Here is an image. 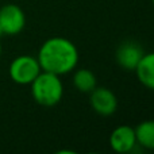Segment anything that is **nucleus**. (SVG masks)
<instances>
[{
	"instance_id": "obj_1",
	"label": "nucleus",
	"mask_w": 154,
	"mask_h": 154,
	"mask_svg": "<svg viewBox=\"0 0 154 154\" xmlns=\"http://www.w3.org/2000/svg\"><path fill=\"white\" fill-rule=\"evenodd\" d=\"M79 49L70 39L64 37H51L41 45L37 60L41 69L57 76L68 75L79 64Z\"/></svg>"
},
{
	"instance_id": "obj_2",
	"label": "nucleus",
	"mask_w": 154,
	"mask_h": 154,
	"mask_svg": "<svg viewBox=\"0 0 154 154\" xmlns=\"http://www.w3.org/2000/svg\"><path fill=\"white\" fill-rule=\"evenodd\" d=\"M61 76L50 72H42L30 84L31 96L37 104L42 107H54L62 100L64 96V84Z\"/></svg>"
},
{
	"instance_id": "obj_3",
	"label": "nucleus",
	"mask_w": 154,
	"mask_h": 154,
	"mask_svg": "<svg viewBox=\"0 0 154 154\" xmlns=\"http://www.w3.org/2000/svg\"><path fill=\"white\" fill-rule=\"evenodd\" d=\"M41 72L42 69L37 57L29 56V54L15 57L8 68L10 79L19 85H30Z\"/></svg>"
},
{
	"instance_id": "obj_4",
	"label": "nucleus",
	"mask_w": 154,
	"mask_h": 154,
	"mask_svg": "<svg viewBox=\"0 0 154 154\" xmlns=\"http://www.w3.org/2000/svg\"><path fill=\"white\" fill-rule=\"evenodd\" d=\"M26 26V15L16 4H4L0 8V27L3 35H18Z\"/></svg>"
},
{
	"instance_id": "obj_5",
	"label": "nucleus",
	"mask_w": 154,
	"mask_h": 154,
	"mask_svg": "<svg viewBox=\"0 0 154 154\" xmlns=\"http://www.w3.org/2000/svg\"><path fill=\"white\" fill-rule=\"evenodd\" d=\"M89 104L97 115L111 116L118 109V97L108 88L96 87L89 92Z\"/></svg>"
},
{
	"instance_id": "obj_6",
	"label": "nucleus",
	"mask_w": 154,
	"mask_h": 154,
	"mask_svg": "<svg viewBox=\"0 0 154 154\" xmlns=\"http://www.w3.org/2000/svg\"><path fill=\"white\" fill-rule=\"evenodd\" d=\"M143 54L145 51L139 43L134 42V41H126L118 48L115 60L122 69L134 72Z\"/></svg>"
},
{
	"instance_id": "obj_7",
	"label": "nucleus",
	"mask_w": 154,
	"mask_h": 154,
	"mask_svg": "<svg viewBox=\"0 0 154 154\" xmlns=\"http://www.w3.org/2000/svg\"><path fill=\"white\" fill-rule=\"evenodd\" d=\"M109 146L114 152L120 154L133 152L137 146L135 130L127 125L118 126L109 135Z\"/></svg>"
},
{
	"instance_id": "obj_8",
	"label": "nucleus",
	"mask_w": 154,
	"mask_h": 154,
	"mask_svg": "<svg viewBox=\"0 0 154 154\" xmlns=\"http://www.w3.org/2000/svg\"><path fill=\"white\" fill-rule=\"evenodd\" d=\"M139 82L147 89L154 91V51L145 53L142 56L139 64L137 65L135 70Z\"/></svg>"
},
{
	"instance_id": "obj_9",
	"label": "nucleus",
	"mask_w": 154,
	"mask_h": 154,
	"mask_svg": "<svg viewBox=\"0 0 154 154\" xmlns=\"http://www.w3.org/2000/svg\"><path fill=\"white\" fill-rule=\"evenodd\" d=\"M73 85L79 92L89 93L92 89L97 87V80L92 70L87 68H80L73 75Z\"/></svg>"
},
{
	"instance_id": "obj_10",
	"label": "nucleus",
	"mask_w": 154,
	"mask_h": 154,
	"mask_svg": "<svg viewBox=\"0 0 154 154\" xmlns=\"http://www.w3.org/2000/svg\"><path fill=\"white\" fill-rule=\"evenodd\" d=\"M137 145L143 149L154 150V120H143L135 128Z\"/></svg>"
},
{
	"instance_id": "obj_11",
	"label": "nucleus",
	"mask_w": 154,
	"mask_h": 154,
	"mask_svg": "<svg viewBox=\"0 0 154 154\" xmlns=\"http://www.w3.org/2000/svg\"><path fill=\"white\" fill-rule=\"evenodd\" d=\"M2 53H3V49H2V42H0V57H2Z\"/></svg>"
},
{
	"instance_id": "obj_12",
	"label": "nucleus",
	"mask_w": 154,
	"mask_h": 154,
	"mask_svg": "<svg viewBox=\"0 0 154 154\" xmlns=\"http://www.w3.org/2000/svg\"><path fill=\"white\" fill-rule=\"evenodd\" d=\"M3 35V31H2V27H0V37H2Z\"/></svg>"
},
{
	"instance_id": "obj_13",
	"label": "nucleus",
	"mask_w": 154,
	"mask_h": 154,
	"mask_svg": "<svg viewBox=\"0 0 154 154\" xmlns=\"http://www.w3.org/2000/svg\"><path fill=\"white\" fill-rule=\"evenodd\" d=\"M152 3H153V5H154V0H152Z\"/></svg>"
}]
</instances>
